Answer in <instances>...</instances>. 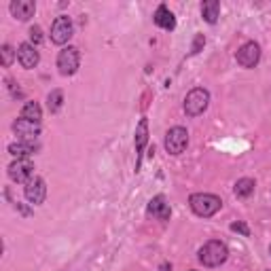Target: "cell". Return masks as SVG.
<instances>
[{"mask_svg": "<svg viewBox=\"0 0 271 271\" xmlns=\"http://www.w3.org/2000/svg\"><path fill=\"white\" fill-rule=\"evenodd\" d=\"M189 206H191V210L197 216H202V219H210V216H214L223 208V200H221V197H216V195H212V193H193L189 197Z\"/></svg>", "mask_w": 271, "mask_h": 271, "instance_id": "6da1fadb", "label": "cell"}, {"mask_svg": "<svg viewBox=\"0 0 271 271\" xmlns=\"http://www.w3.org/2000/svg\"><path fill=\"white\" fill-rule=\"evenodd\" d=\"M227 257H229V250H227V246H225L223 242H219V240L206 242V244L200 248V252H197V259H200V263H202L204 267H219V265H223V263L227 261Z\"/></svg>", "mask_w": 271, "mask_h": 271, "instance_id": "7a4b0ae2", "label": "cell"}, {"mask_svg": "<svg viewBox=\"0 0 271 271\" xmlns=\"http://www.w3.org/2000/svg\"><path fill=\"white\" fill-rule=\"evenodd\" d=\"M210 106V92L204 87H195L185 98V113L187 117H200Z\"/></svg>", "mask_w": 271, "mask_h": 271, "instance_id": "3957f363", "label": "cell"}, {"mask_svg": "<svg viewBox=\"0 0 271 271\" xmlns=\"http://www.w3.org/2000/svg\"><path fill=\"white\" fill-rule=\"evenodd\" d=\"M79 64H81V53L77 47H64L60 53H58V68H60V75L64 77H72L75 72L79 70Z\"/></svg>", "mask_w": 271, "mask_h": 271, "instance_id": "277c9868", "label": "cell"}, {"mask_svg": "<svg viewBox=\"0 0 271 271\" xmlns=\"http://www.w3.org/2000/svg\"><path fill=\"white\" fill-rule=\"evenodd\" d=\"M166 151L170 155H180V153H185V149L189 147V132L185 128H180V125H176V128L168 130L166 134Z\"/></svg>", "mask_w": 271, "mask_h": 271, "instance_id": "5b68a950", "label": "cell"}, {"mask_svg": "<svg viewBox=\"0 0 271 271\" xmlns=\"http://www.w3.org/2000/svg\"><path fill=\"white\" fill-rule=\"evenodd\" d=\"M72 34H75V26H72V20L68 15H60L51 26V41L56 45H66Z\"/></svg>", "mask_w": 271, "mask_h": 271, "instance_id": "8992f818", "label": "cell"}, {"mask_svg": "<svg viewBox=\"0 0 271 271\" xmlns=\"http://www.w3.org/2000/svg\"><path fill=\"white\" fill-rule=\"evenodd\" d=\"M236 60L242 68H255L261 62V45L255 41L244 43L236 53Z\"/></svg>", "mask_w": 271, "mask_h": 271, "instance_id": "52a82bcc", "label": "cell"}, {"mask_svg": "<svg viewBox=\"0 0 271 271\" xmlns=\"http://www.w3.org/2000/svg\"><path fill=\"white\" fill-rule=\"evenodd\" d=\"M24 195H26V200L32 204V206H41L45 202V197H47V185H45V180L41 176H32L26 187H24Z\"/></svg>", "mask_w": 271, "mask_h": 271, "instance_id": "ba28073f", "label": "cell"}, {"mask_svg": "<svg viewBox=\"0 0 271 271\" xmlns=\"http://www.w3.org/2000/svg\"><path fill=\"white\" fill-rule=\"evenodd\" d=\"M34 176V164L32 159H15L9 166V178L13 183H28V180Z\"/></svg>", "mask_w": 271, "mask_h": 271, "instance_id": "9c48e42d", "label": "cell"}, {"mask_svg": "<svg viewBox=\"0 0 271 271\" xmlns=\"http://www.w3.org/2000/svg\"><path fill=\"white\" fill-rule=\"evenodd\" d=\"M13 132L20 136V142H34L41 136V123H32L20 117L13 123Z\"/></svg>", "mask_w": 271, "mask_h": 271, "instance_id": "30bf717a", "label": "cell"}, {"mask_svg": "<svg viewBox=\"0 0 271 271\" xmlns=\"http://www.w3.org/2000/svg\"><path fill=\"white\" fill-rule=\"evenodd\" d=\"M17 62H20L22 68L26 70H32L39 66L41 62V53L36 51V47L32 43H22L20 47H17Z\"/></svg>", "mask_w": 271, "mask_h": 271, "instance_id": "8fae6325", "label": "cell"}, {"mask_svg": "<svg viewBox=\"0 0 271 271\" xmlns=\"http://www.w3.org/2000/svg\"><path fill=\"white\" fill-rule=\"evenodd\" d=\"M147 144H149V121H147V119H140L138 125H136V155H138L136 172L140 170L142 153H144V149H147Z\"/></svg>", "mask_w": 271, "mask_h": 271, "instance_id": "7c38bea8", "label": "cell"}, {"mask_svg": "<svg viewBox=\"0 0 271 271\" xmlns=\"http://www.w3.org/2000/svg\"><path fill=\"white\" fill-rule=\"evenodd\" d=\"M147 212H149V216H153V219H157V221H170V216H172L170 204L166 202V197H164V195L153 197V200L149 202Z\"/></svg>", "mask_w": 271, "mask_h": 271, "instance_id": "4fadbf2b", "label": "cell"}, {"mask_svg": "<svg viewBox=\"0 0 271 271\" xmlns=\"http://www.w3.org/2000/svg\"><path fill=\"white\" fill-rule=\"evenodd\" d=\"M9 11H11V15L15 17V20L28 22L30 17H34V13H36V5L32 3V0H13V3L9 5Z\"/></svg>", "mask_w": 271, "mask_h": 271, "instance_id": "5bb4252c", "label": "cell"}, {"mask_svg": "<svg viewBox=\"0 0 271 271\" xmlns=\"http://www.w3.org/2000/svg\"><path fill=\"white\" fill-rule=\"evenodd\" d=\"M153 22H155V26H159L161 30H168V32H172L176 28V17H174V13L166 5H159L157 7V11L153 15Z\"/></svg>", "mask_w": 271, "mask_h": 271, "instance_id": "9a60e30c", "label": "cell"}, {"mask_svg": "<svg viewBox=\"0 0 271 271\" xmlns=\"http://www.w3.org/2000/svg\"><path fill=\"white\" fill-rule=\"evenodd\" d=\"M39 149L34 142H13L9 144V153L17 159H30V155Z\"/></svg>", "mask_w": 271, "mask_h": 271, "instance_id": "2e32d148", "label": "cell"}, {"mask_svg": "<svg viewBox=\"0 0 271 271\" xmlns=\"http://www.w3.org/2000/svg\"><path fill=\"white\" fill-rule=\"evenodd\" d=\"M255 187H257V183L252 178H240L236 187H233V193H236L238 200H248V197L255 193Z\"/></svg>", "mask_w": 271, "mask_h": 271, "instance_id": "e0dca14e", "label": "cell"}, {"mask_svg": "<svg viewBox=\"0 0 271 271\" xmlns=\"http://www.w3.org/2000/svg\"><path fill=\"white\" fill-rule=\"evenodd\" d=\"M219 13H221V3H219V0H206V3L202 5V17L208 24L219 22Z\"/></svg>", "mask_w": 271, "mask_h": 271, "instance_id": "ac0fdd59", "label": "cell"}, {"mask_svg": "<svg viewBox=\"0 0 271 271\" xmlns=\"http://www.w3.org/2000/svg\"><path fill=\"white\" fill-rule=\"evenodd\" d=\"M22 119L32 121V123H41V119H43V111H41L39 102H26V106L22 108Z\"/></svg>", "mask_w": 271, "mask_h": 271, "instance_id": "d6986e66", "label": "cell"}, {"mask_svg": "<svg viewBox=\"0 0 271 271\" xmlns=\"http://www.w3.org/2000/svg\"><path fill=\"white\" fill-rule=\"evenodd\" d=\"M62 106H64V92L62 89H53V92L47 96V108H49V113H60L62 111Z\"/></svg>", "mask_w": 271, "mask_h": 271, "instance_id": "ffe728a7", "label": "cell"}, {"mask_svg": "<svg viewBox=\"0 0 271 271\" xmlns=\"http://www.w3.org/2000/svg\"><path fill=\"white\" fill-rule=\"evenodd\" d=\"M0 53H3V66L9 68L13 64V58L17 56V51H13L11 45H3V49H0Z\"/></svg>", "mask_w": 271, "mask_h": 271, "instance_id": "44dd1931", "label": "cell"}, {"mask_svg": "<svg viewBox=\"0 0 271 271\" xmlns=\"http://www.w3.org/2000/svg\"><path fill=\"white\" fill-rule=\"evenodd\" d=\"M204 45H206V36H204V34H197L195 41H193V47H191V53H193V56H197V53L202 51Z\"/></svg>", "mask_w": 271, "mask_h": 271, "instance_id": "7402d4cb", "label": "cell"}, {"mask_svg": "<svg viewBox=\"0 0 271 271\" xmlns=\"http://www.w3.org/2000/svg\"><path fill=\"white\" fill-rule=\"evenodd\" d=\"M30 41H32V45H39L43 41V30L39 26H32L30 28Z\"/></svg>", "mask_w": 271, "mask_h": 271, "instance_id": "603a6c76", "label": "cell"}, {"mask_svg": "<svg viewBox=\"0 0 271 271\" xmlns=\"http://www.w3.org/2000/svg\"><path fill=\"white\" fill-rule=\"evenodd\" d=\"M231 231H236V233H242L244 238H248V236H250V229H248V225H246V223H242V221L233 223V225H231Z\"/></svg>", "mask_w": 271, "mask_h": 271, "instance_id": "cb8c5ba5", "label": "cell"}, {"mask_svg": "<svg viewBox=\"0 0 271 271\" xmlns=\"http://www.w3.org/2000/svg\"><path fill=\"white\" fill-rule=\"evenodd\" d=\"M159 271H172V265L170 263H164V265L159 267Z\"/></svg>", "mask_w": 271, "mask_h": 271, "instance_id": "d4e9b609", "label": "cell"}, {"mask_svg": "<svg viewBox=\"0 0 271 271\" xmlns=\"http://www.w3.org/2000/svg\"><path fill=\"white\" fill-rule=\"evenodd\" d=\"M191 271H195V269H191Z\"/></svg>", "mask_w": 271, "mask_h": 271, "instance_id": "484cf974", "label": "cell"}, {"mask_svg": "<svg viewBox=\"0 0 271 271\" xmlns=\"http://www.w3.org/2000/svg\"><path fill=\"white\" fill-rule=\"evenodd\" d=\"M269 252H271V248H269Z\"/></svg>", "mask_w": 271, "mask_h": 271, "instance_id": "4316f807", "label": "cell"}]
</instances>
